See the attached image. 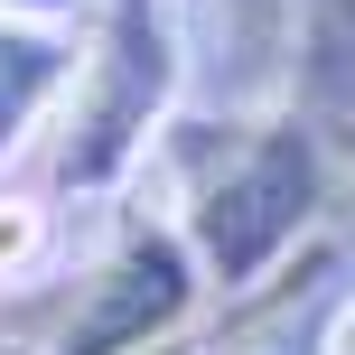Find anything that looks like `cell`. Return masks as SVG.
<instances>
[{
    "label": "cell",
    "mask_w": 355,
    "mask_h": 355,
    "mask_svg": "<svg viewBox=\"0 0 355 355\" xmlns=\"http://www.w3.org/2000/svg\"><path fill=\"white\" fill-rule=\"evenodd\" d=\"M178 75H187V47H178V10L168 0H94L85 47H75L66 103H56V141L47 159L66 187L103 196L141 168V150L159 141Z\"/></svg>",
    "instance_id": "6da1fadb"
},
{
    "label": "cell",
    "mask_w": 355,
    "mask_h": 355,
    "mask_svg": "<svg viewBox=\"0 0 355 355\" xmlns=\"http://www.w3.org/2000/svg\"><path fill=\"white\" fill-rule=\"evenodd\" d=\"M318 206H327V131L290 112V122H262L243 141H225V159L187 187L178 225H187L196 262H206V290L243 300L290 252H309Z\"/></svg>",
    "instance_id": "7a4b0ae2"
},
{
    "label": "cell",
    "mask_w": 355,
    "mask_h": 355,
    "mask_svg": "<svg viewBox=\"0 0 355 355\" xmlns=\"http://www.w3.org/2000/svg\"><path fill=\"white\" fill-rule=\"evenodd\" d=\"M196 290H206V262H196L187 225H150L141 215L112 243V262L85 281V300L66 309V327H56L47 355H150L196 309Z\"/></svg>",
    "instance_id": "3957f363"
},
{
    "label": "cell",
    "mask_w": 355,
    "mask_h": 355,
    "mask_svg": "<svg viewBox=\"0 0 355 355\" xmlns=\"http://www.w3.org/2000/svg\"><path fill=\"white\" fill-rule=\"evenodd\" d=\"M355 318V290H346V252L337 243H309L290 271H271L262 290H243V318L215 327L196 355H337Z\"/></svg>",
    "instance_id": "277c9868"
},
{
    "label": "cell",
    "mask_w": 355,
    "mask_h": 355,
    "mask_svg": "<svg viewBox=\"0 0 355 355\" xmlns=\"http://www.w3.org/2000/svg\"><path fill=\"white\" fill-rule=\"evenodd\" d=\"M66 75H75V37L56 28V19L0 10V168L37 141V122H56Z\"/></svg>",
    "instance_id": "5b68a950"
},
{
    "label": "cell",
    "mask_w": 355,
    "mask_h": 355,
    "mask_svg": "<svg viewBox=\"0 0 355 355\" xmlns=\"http://www.w3.org/2000/svg\"><path fill=\"white\" fill-rule=\"evenodd\" d=\"M300 85H309V122L327 141H355V0H309Z\"/></svg>",
    "instance_id": "8992f818"
},
{
    "label": "cell",
    "mask_w": 355,
    "mask_h": 355,
    "mask_svg": "<svg viewBox=\"0 0 355 355\" xmlns=\"http://www.w3.org/2000/svg\"><path fill=\"white\" fill-rule=\"evenodd\" d=\"M47 243H56L47 206H37V196H19V187H0V281H28V271L47 262Z\"/></svg>",
    "instance_id": "52a82bcc"
},
{
    "label": "cell",
    "mask_w": 355,
    "mask_h": 355,
    "mask_svg": "<svg viewBox=\"0 0 355 355\" xmlns=\"http://www.w3.org/2000/svg\"><path fill=\"white\" fill-rule=\"evenodd\" d=\"M0 10H19V19H56V28H66V19L85 10V0H0Z\"/></svg>",
    "instance_id": "ba28073f"
},
{
    "label": "cell",
    "mask_w": 355,
    "mask_h": 355,
    "mask_svg": "<svg viewBox=\"0 0 355 355\" xmlns=\"http://www.w3.org/2000/svg\"><path fill=\"white\" fill-rule=\"evenodd\" d=\"M0 355H47V346H28V337H0Z\"/></svg>",
    "instance_id": "9c48e42d"
},
{
    "label": "cell",
    "mask_w": 355,
    "mask_h": 355,
    "mask_svg": "<svg viewBox=\"0 0 355 355\" xmlns=\"http://www.w3.org/2000/svg\"><path fill=\"white\" fill-rule=\"evenodd\" d=\"M346 355H355V327H346Z\"/></svg>",
    "instance_id": "30bf717a"
}]
</instances>
